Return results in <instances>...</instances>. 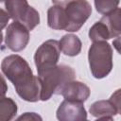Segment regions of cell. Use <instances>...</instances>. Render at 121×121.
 <instances>
[{"instance_id": "obj_5", "label": "cell", "mask_w": 121, "mask_h": 121, "mask_svg": "<svg viewBox=\"0 0 121 121\" xmlns=\"http://www.w3.org/2000/svg\"><path fill=\"white\" fill-rule=\"evenodd\" d=\"M5 7L9 18L13 22H18L25 26L28 30L34 29L40 24V14L39 12L29 6V4L25 0H12L6 1Z\"/></svg>"}, {"instance_id": "obj_1", "label": "cell", "mask_w": 121, "mask_h": 121, "mask_svg": "<svg viewBox=\"0 0 121 121\" xmlns=\"http://www.w3.org/2000/svg\"><path fill=\"white\" fill-rule=\"evenodd\" d=\"M1 70L22 99L27 102L40 100L41 87L38 78L33 75L29 64L23 57L12 54L4 58Z\"/></svg>"}, {"instance_id": "obj_15", "label": "cell", "mask_w": 121, "mask_h": 121, "mask_svg": "<svg viewBox=\"0 0 121 121\" xmlns=\"http://www.w3.org/2000/svg\"><path fill=\"white\" fill-rule=\"evenodd\" d=\"M17 104L10 98L4 96L0 98V121H11L17 113Z\"/></svg>"}, {"instance_id": "obj_13", "label": "cell", "mask_w": 121, "mask_h": 121, "mask_svg": "<svg viewBox=\"0 0 121 121\" xmlns=\"http://www.w3.org/2000/svg\"><path fill=\"white\" fill-rule=\"evenodd\" d=\"M101 20L106 24L108 29L110 31L112 38H117L120 36L121 28H120V22H121V9L117 8L112 13L108 15H104Z\"/></svg>"}, {"instance_id": "obj_2", "label": "cell", "mask_w": 121, "mask_h": 121, "mask_svg": "<svg viewBox=\"0 0 121 121\" xmlns=\"http://www.w3.org/2000/svg\"><path fill=\"white\" fill-rule=\"evenodd\" d=\"M37 78L41 87L40 100L46 101L54 94L59 95L60 89L67 82L74 80L76 73L72 67L60 64L39 71Z\"/></svg>"}, {"instance_id": "obj_9", "label": "cell", "mask_w": 121, "mask_h": 121, "mask_svg": "<svg viewBox=\"0 0 121 121\" xmlns=\"http://www.w3.org/2000/svg\"><path fill=\"white\" fill-rule=\"evenodd\" d=\"M90 88L83 82L72 80L67 82L60 91L59 95L64 97V100L83 103L90 96Z\"/></svg>"}, {"instance_id": "obj_21", "label": "cell", "mask_w": 121, "mask_h": 121, "mask_svg": "<svg viewBox=\"0 0 121 121\" xmlns=\"http://www.w3.org/2000/svg\"><path fill=\"white\" fill-rule=\"evenodd\" d=\"M118 42H119V37H117V38H116V42H115V41H113V45H115V47H116V50L119 52V47H118L119 43H118Z\"/></svg>"}, {"instance_id": "obj_11", "label": "cell", "mask_w": 121, "mask_h": 121, "mask_svg": "<svg viewBox=\"0 0 121 121\" xmlns=\"http://www.w3.org/2000/svg\"><path fill=\"white\" fill-rule=\"evenodd\" d=\"M81 41L74 34H66L59 42L60 50L66 56L75 57L78 55L81 51Z\"/></svg>"}, {"instance_id": "obj_7", "label": "cell", "mask_w": 121, "mask_h": 121, "mask_svg": "<svg viewBox=\"0 0 121 121\" xmlns=\"http://www.w3.org/2000/svg\"><path fill=\"white\" fill-rule=\"evenodd\" d=\"M29 42V30L18 22L9 25L6 30L5 43L13 52L24 50Z\"/></svg>"}, {"instance_id": "obj_4", "label": "cell", "mask_w": 121, "mask_h": 121, "mask_svg": "<svg viewBox=\"0 0 121 121\" xmlns=\"http://www.w3.org/2000/svg\"><path fill=\"white\" fill-rule=\"evenodd\" d=\"M64 9L68 26L66 31L76 32L80 29L92 13V7L88 1L73 0V1H58Z\"/></svg>"}, {"instance_id": "obj_6", "label": "cell", "mask_w": 121, "mask_h": 121, "mask_svg": "<svg viewBox=\"0 0 121 121\" xmlns=\"http://www.w3.org/2000/svg\"><path fill=\"white\" fill-rule=\"evenodd\" d=\"M60 47L57 40H47L43 43L34 54L37 71H42L57 65L60 59Z\"/></svg>"}, {"instance_id": "obj_19", "label": "cell", "mask_w": 121, "mask_h": 121, "mask_svg": "<svg viewBox=\"0 0 121 121\" xmlns=\"http://www.w3.org/2000/svg\"><path fill=\"white\" fill-rule=\"evenodd\" d=\"M8 91V85L6 82V79L4 78V77L0 74V98L4 97L7 94Z\"/></svg>"}, {"instance_id": "obj_23", "label": "cell", "mask_w": 121, "mask_h": 121, "mask_svg": "<svg viewBox=\"0 0 121 121\" xmlns=\"http://www.w3.org/2000/svg\"><path fill=\"white\" fill-rule=\"evenodd\" d=\"M85 121H89V120H85Z\"/></svg>"}, {"instance_id": "obj_18", "label": "cell", "mask_w": 121, "mask_h": 121, "mask_svg": "<svg viewBox=\"0 0 121 121\" xmlns=\"http://www.w3.org/2000/svg\"><path fill=\"white\" fill-rule=\"evenodd\" d=\"M9 19L10 18H9V15L7 12V10L0 9V31L7 26Z\"/></svg>"}, {"instance_id": "obj_17", "label": "cell", "mask_w": 121, "mask_h": 121, "mask_svg": "<svg viewBox=\"0 0 121 121\" xmlns=\"http://www.w3.org/2000/svg\"><path fill=\"white\" fill-rule=\"evenodd\" d=\"M15 121H43V118L40 114L36 112H25L21 114L18 118L15 119Z\"/></svg>"}, {"instance_id": "obj_22", "label": "cell", "mask_w": 121, "mask_h": 121, "mask_svg": "<svg viewBox=\"0 0 121 121\" xmlns=\"http://www.w3.org/2000/svg\"><path fill=\"white\" fill-rule=\"evenodd\" d=\"M2 41H3V34H2V31H0V45L2 43Z\"/></svg>"}, {"instance_id": "obj_20", "label": "cell", "mask_w": 121, "mask_h": 121, "mask_svg": "<svg viewBox=\"0 0 121 121\" xmlns=\"http://www.w3.org/2000/svg\"><path fill=\"white\" fill-rule=\"evenodd\" d=\"M95 121H113V119L111 116H102V117H98Z\"/></svg>"}, {"instance_id": "obj_3", "label": "cell", "mask_w": 121, "mask_h": 121, "mask_svg": "<svg viewBox=\"0 0 121 121\" xmlns=\"http://www.w3.org/2000/svg\"><path fill=\"white\" fill-rule=\"evenodd\" d=\"M88 60L94 78L107 77L112 69V48L107 42L93 43L88 51Z\"/></svg>"}, {"instance_id": "obj_8", "label": "cell", "mask_w": 121, "mask_h": 121, "mask_svg": "<svg viewBox=\"0 0 121 121\" xmlns=\"http://www.w3.org/2000/svg\"><path fill=\"white\" fill-rule=\"evenodd\" d=\"M59 121H85L87 120V112L83 103L63 100L56 112Z\"/></svg>"}, {"instance_id": "obj_10", "label": "cell", "mask_w": 121, "mask_h": 121, "mask_svg": "<svg viewBox=\"0 0 121 121\" xmlns=\"http://www.w3.org/2000/svg\"><path fill=\"white\" fill-rule=\"evenodd\" d=\"M52 3L53 5L47 10V25L52 29L66 31L68 23L64 9L58 1H53Z\"/></svg>"}, {"instance_id": "obj_16", "label": "cell", "mask_w": 121, "mask_h": 121, "mask_svg": "<svg viewBox=\"0 0 121 121\" xmlns=\"http://www.w3.org/2000/svg\"><path fill=\"white\" fill-rule=\"evenodd\" d=\"M119 3V1L113 0H95V7L97 12L103 15H108L118 8Z\"/></svg>"}, {"instance_id": "obj_12", "label": "cell", "mask_w": 121, "mask_h": 121, "mask_svg": "<svg viewBox=\"0 0 121 121\" xmlns=\"http://www.w3.org/2000/svg\"><path fill=\"white\" fill-rule=\"evenodd\" d=\"M90 113L95 117L114 116L120 113V110L110 100H98L94 102L89 109Z\"/></svg>"}, {"instance_id": "obj_14", "label": "cell", "mask_w": 121, "mask_h": 121, "mask_svg": "<svg viewBox=\"0 0 121 121\" xmlns=\"http://www.w3.org/2000/svg\"><path fill=\"white\" fill-rule=\"evenodd\" d=\"M89 38L93 43L106 42L107 40L112 39L108 26L101 19L91 26L89 30Z\"/></svg>"}]
</instances>
